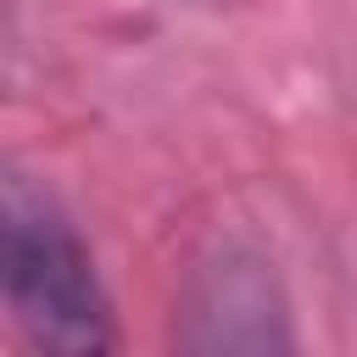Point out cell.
I'll return each instance as SVG.
<instances>
[{"mask_svg":"<svg viewBox=\"0 0 357 357\" xmlns=\"http://www.w3.org/2000/svg\"><path fill=\"white\" fill-rule=\"evenodd\" d=\"M0 273H6V301L17 329L39 351L61 357H95L106 351L112 335V301L100 290V273L73 234V223L22 178L6 184L0 206Z\"/></svg>","mask_w":357,"mask_h":357,"instance_id":"1","label":"cell"},{"mask_svg":"<svg viewBox=\"0 0 357 357\" xmlns=\"http://www.w3.org/2000/svg\"><path fill=\"white\" fill-rule=\"evenodd\" d=\"M190 351H284V301L262 257L223 251L195 268L184 290V335Z\"/></svg>","mask_w":357,"mask_h":357,"instance_id":"2","label":"cell"}]
</instances>
